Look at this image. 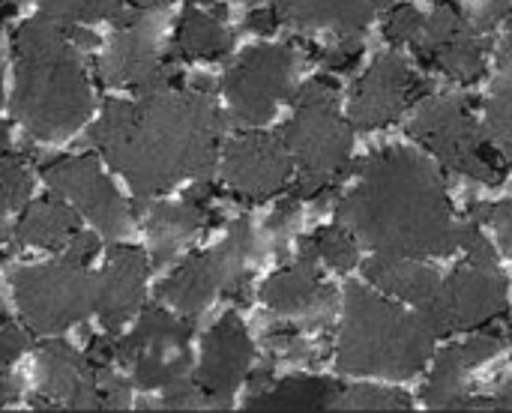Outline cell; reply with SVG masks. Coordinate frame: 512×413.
Here are the masks:
<instances>
[{"label":"cell","mask_w":512,"mask_h":413,"mask_svg":"<svg viewBox=\"0 0 512 413\" xmlns=\"http://www.w3.org/2000/svg\"><path fill=\"white\" fill-rule=\"evenodd\" d=\"M15 399H18V384H15V378H9V375L0 372V408L12 405Z\"/></svg>","instance_id":"42"},{"label":"cell","mask_w":512,"mask_h":413,"mask_svg":"<svg viewBox=\"0 0 512 413\" xmlns=\"http://www.w3.org/2000/svg\"><path fill=\"white\" fill-rule=\"evenodd\" d=\"M339 222L378 255H450L459 225L435 168L408 147H387L360 162L336 207Z\"/></svg>","instance_id":"2"},{"label":"cell","mask_w":512,"mask_h":413,"mask_svg":"<svg viewBox=\"0 0 512 413\" xmlns=\"http://www.w3.org/2000/svg\"><path fill=\"white\" fill-rule=\"evenodd\" d=\"M78 234V219L72 207L60 198L30 201L21 219L12 228L15 246H42V249H66Z\"/></svg>","instance_id":"24"},{"label":"cell","mask_w":512,"mask_h":413,"mask_svg":"<svg viewBox=\"0 0 512 413\" xmlns=\"http://www.w3.org/2000/svg\"><path fill=\"white\" fill-rule=\"evenodd\" d=\"M504 48H507V57H512V21H510V33H507V42H504Z\"/></svg>","instance_id":"46"},{"label":"cell","mask_w":512,"mask_h":413,"mask_svg":"<svg viewBox=\"0 0 512 413\" xmlns=\"http://www.w3.org/2000/svg\"><path fill=\"white\" fill-rule=\"evenodd\" d=\"M96 39L66 21L39 15L12 33L15 114L42 141L72 135L93 111L84 48Z\"/></svg>","instance_id":"3"},{"label":"cell","mask_w":512,"mask_h":413,"mask_svg":"<svg viewBox=\"0 0 512 413\" xmlns=\"http://www.w3.org/2000/svg\"><path fill=\"white\" fill-rule=\"evenodd\" d=\"M132 405L129 384L108 366L93 363L66 342H45L36 354V402L48 411H123Z\"/></svg>","instance_id":"7"},{"label":"cell","mask_w":512,"mask_h":413,"mask_svg":"<svg viewBox=\"0 0 512 413\" xmlns=\"http://www.w3.org/2000/svg\"><path fill=\"white\" fill-rule=\"evenodd\" d=\"M252 357H255V348L240 318L234 312L222 315L204 339L201 363L195 372V384L201 387L207 408H216V411L231 408L237 387L246 381L252 369Z\"/></svg>","instance_id":"17"},{"label":"cell","mask_w":512,"mask_h":413,"mask_svg":"<svg viewBox=\"0 0 512 413\" xmlns=\"http://www.w3.org/2000/svg\"><path fill=\"white\" fill-rule=\"evenodd\" d=\"M15 9H18V6H15L12 0H0V21L12 18V15H15Z\"/></svg>","instance_id":"44"},{"label":"cell","mask_w":512,"mask_h":413,"mask_svg":"<svg viewBox=\"0 0 512 413\" xmlns=\"http://www.w3.org/2000/svg\"><path fill=\"white\" fill-rule=\"evenodd\" d=\"M9 282L30 333L54 336L93 312L96 282L90 279L84 261L69 255L51 264L18 267L12 270Z\"/></svg>","instance_id":"8"},{"label":"cell","mask_w":512,"mask_h":413,"mask_svg":"<svg viewBox=\"0 0 512 413\" xmlns=\"http://www.w3.org/2000/svg\"><path fill=\"white\" fill-rule=\"evenodd\" d=\"M138 9H162L165 3H171V0H132Z\"/></svg>","instance_id":"45"},{"label":"cell","mask_w":512,"mask_h":413,"mask_svg":"<svg viewBox=\"0 0 512 413\" xmlns=\"http://www.w3.org/2000/svg\"><path fill=\"white\" fill-rule=\"evenodd\" d=\"M0 75H3V60H0ZM0 102H3V78H0Z\"/></svg>","instance_id":"47"},{"label":"cell","mask_w":512,"mask_h":413,"mask_svg":"<svg viewBox=\"0 0 512 413\" xmlns=\"http://www.w3.org/2000/svg\"><path fill=\"white\" fill-rule=\"evenodd\" d=\"M300 258H309L315 264L324 261L333 270H351L357 264V237L342 222L339 225L318 228L312 237L303 240Z\"/></svg>","instance_id":"29"},{"label":"cell","mask_w":512,"mask_h":413,"mask_svg":"<svg viewBox=\"0 0 512 413\" xmlns=\"http://www.w3.org/2000/svg\"><path fill=\"white\" fill-rule=\"evenodd\" d=\"M297 51L291 45L249 48L225 72V99L231 120L240 126H261L273 117L276 105L291 96Z\"/></svg>","instance_id":"11"},{"label":"cell","mask_w":512,"mask_h":413,"mask_svg":"<svg viewBox=\"0 0 512 413\" xmlns=\"http://www.w3.org/2000/svg\"><path fill=\"white\" fill-rule=\"evenodd\" d=\"M366 279L375 288H381V291H387V294H393L399 300H408L414 306H426L435 297L438 285H441V279H438V273L432 267H423L420 261L399 258V255L372 258L366 264Z\"/></svg>","instance_id":"25"},{"label":"cell","mask_w":512,"mask_h":413,"mask_svg":"<svg viewBox=\"0 0 512 413\" xmlns=\"http://www.w3.org/2000/svg\"><path fill=\"white\" fill-rule=\"evenodd\" d=\"M243 24H246V30H255V33H270V30H276V24H282V21H279V12H276V6H252Z\"/></svg>","instance_id":"41"},{"label":"cell","mask_w":512,"mask_h":413,"mask_svg":"<svg viewBox=\"0 0 512 413\" xmlns=\"http://www.w3.org/2000/svg\"><path fill=\"white\" fill-rule=\"evenodd\" d=\"M261 300L270 312L285 318H303L312 327L327 324L333 312V288L321 282L315 261L309 258H300L294 267L273 273L261 288Z\"/></svg>","instance_id":"21"},{"label":"cell","mask_w":512,"mask_h":413,"mask_svg":"<svg viewBox=\"0 0 512 413\" xmlns=\"http://www.w3.org/2000/svg\"><path fill=\"white\" fill-rule=\"evenodd\" d=\"M468 372L471 369H468L459 345H450L447 351H441L438 360H435L432 381H429V387L423 393L426 408H432V411H462L465 399L471 396V390L465 387Z\"/></svg>","instance_id":"27"},{"label":"cell","mask_w":512,"mask_h":413,"mask_svg":"<svg viewBox=\"0 0 512 413\" xmlns=\"http://www.w3.org/2000/svg\"><path fill=\"white\" fill-rule=\"evenodd\" d=\"M297 216H300V195L291 192V195L276 207V213L270 216V222H267V240H270L273 246L282 249V243L288 240V234H291L294 225H297Z\"/></svg>","instance_id":"38"},{"label":"cell","mask_w":512,"mask_h":413,"mask_svg":"<svg viewBox=\"0 0 512 413\" xmlns=\"http://www.w3.org/2000/svg\"><path fill=\"white\" fill-rule=\"evenodd\" d=\"M282 141L297 165L294 195L315 198L342 180L351 156V129L339 114V90L327 78L306 81L294 96V117Z\"/></svg>","instance_id":"5"},{"label":"cell","mask_w":512,"mask_h":413,"mask_svg":"<svg viewBox=\"0 0 512 413\" xmlns=\"http://www.w3.org/2000/svg\"><path fill=\"white\" fill-rule=\"evenodd\" d=\"M512 12V0H468L465 18L477 33L492 30L498 21H504Z\"/></svg>","instance_id":"37"},{"label":"cell","mask_w":512,"mask_h":413,"mask_svg":"<svg viewBox=\"0 0 512 413\" xmlns=\"http://www.w3.org/2000/svg\"><path fill=\"white\" fill-rule=\"evenodd\" d=\"M240 3H246V6H258L261 0H240Z\"/></svg>","instance_id":"48"},{"label":"cell","mask_w":512,"mask_h":413,"mask_svg":"<svg viewBox=\"0 0 512 413\" xmlns=\"http://www.w3.org/2000/svg\"><path fill=\"white\" fill-rule=\"evenodd\" d=\"M255 249L249 219H237L225 240L201 255L186 258L162 285L159 300L177 309L186 318H198L216 294L246 303L249 291V258Z\"/></svg>","instance_id":"6"},{"label":"cell","mask_w":512,"mask_h":413,"mask_svg":"<svg viewBox=\"0 0 512 413\" xmlns=\"http://www.w3.org/2000/svg\"><path fill=\"white\" fill-rule=\"evenodd\" d=\"M159 39L162 18L156 9L135 6L129 15L120 12V30L99 57L102 81L111 87H135L138 93L180 84V72L159 54Z\"/></svg>","instance_id":"12"},{"label":"cell","mask_w":512,"mask_h":413,"mask_svg":"<svg viewBox=\"0 0 512 413\" xmlns=\"http://www.w3.org/2000/svg\"><path fill=\"white\" fill-rule=\"evenodd\" d=\"M486 135L512 162V57H504L486 105Z\"/></svg>","instance_id":"30"},{"label":"cell","mask_w":512,"mask_h":413,"mask_svg":"<svg viewBox=\"0 0 512 413\" xmlns=\"http://www.w3.org/2000/svg\"><path fill=\"white\" fill-rule=\"evenodd\" d=\"M222 114L207 87L141 90L132 102H108L90 141L144 201L183 177L207 180L216 162Z\"/></svg>","instance_id":"1"},{"label":"cell","mask_w":512,"mask_h":413,"mask_svg":"<svg viewBox=\"0 0 512 413\" xmlns=\"http://www.w3.org/2000/svg\"><path fill=\"white\" fill-rule=\"evenodd\" d=\"M423 18L426 15H420L411 3H402L396 9H390V15H387V39L396 42V45H402V42L414 45V39L423 30Z\"/></svg>","instance_id":"35"},{"label":"cell","mask_w":512,"mask_h":413,"mask_svg":"<svg viewBox=\"0 0 512 413\" xmlns=\"http://www.w3.org/2000/svg\"><path fill=\"white\" fill-rule=\"evenodd\" d=\"M225 9H210V3L201 6V0L195 6H186L180 21H177V33H174V57L177 60H219L231 51V33L222 24Z\"/></svg>","instance_id":"23"},{"label":"cell","mask_w":512,"mask_h":413,"mask_svg":"<svg viewBox=\"0 0 512 413\" xmlns=\"http://www.w3.org/2000/svg\"><path fill=\"white\" fill-rule=\"evenodd\" d=\"M279 21L297 30H336L339 36H360L372 21L375 0H273Z\"/></svg>","instance_id":"22"},{"label":"cell","mask_w":512,"mask_h":413,"mask_svg":"<svg viewBox=\"0 0 512 413\" xmlns=\"http://www.w3.org/2000/svg\"><path fill=\"white\" fill-rule=\"evenodd\" d=\"M339 384L312 375H294L279 384H267L246 399L249 411H327L336 405Z\"/></svg>","instance_id":"26"},{"label":"cell","mask_w":512,"mask_h":413,"mask_svg":"<svg viewBox=\"0 0 512 413\" xmlns=\"http://www.w3.org/2000/svg\"><path fill=\"white\" fill-rule=\"evenodd\" d=\"M360 54H363L360 36H342L333 48H324L321 63H324L330 72H345V69H351V66L360 60Z\"/></svg>","instance_id":"39"},{"label":"cell","mask_w":512,"mask_h":413,"mask_svg":"<svg viewBox=\"0 0 512 413\" xmlns=\"http://www.w3.org/2000/svg\"><path fill=\"white\" fill-rule=\"evenodd\" d=\"M30 171L24 165V156L12 150L9 129L0 123V243L6 240V216L18 207H24L30 195Z\"/></svg>","instance_id":"28"},{"label":"cell","mask_w":512,"mask_h":413,"mask_svg":"<svg viewBox=\"0 0 512 413\" xmlns=\"http://www.w3.org/2000/svg\"><path fill=\"white\" fill-rule=\"evenodd\" d=\"M219 222V210L213 204V192L207 186L189 192L183 201H162L153 204L147 213V237L153 243L150 264L159 267L171 261L192 237H198L204 228Z\"/></svg>","instance_id":"20"},{"label":"cell","mask_w":512,"mask_h":413,"mask_svg":"<svg viewBox=\"0 0 512 413\" xmlns=\"http://www.w3.org/2000/svg\"><path fill=\"white\" fill-rule=\"evenodd\" d=\"M471 219L483 222V225H492L495 234H498L501 249L507 255H512V201H504V204H474L471 207Z\"/></svg>","instance_id":"34"},{"label":"cell","mask_w":512,"mask_h":413,"mask_svg":"<svg viewBox=\"0 0 512 413\" xmlns=\"http://www.w3.org/2000/svg\"><path fill=\"white\" fill-rule=\"evenodd\" d=\"M414 48L423 60L450 78L477 81L486 72V42L453 6V0H438L432 15L423 18V30L414 39Z\"/></svg>","instance_id":"16"},{"label":"cell","mask_w":512,"mask_h":413,"mask_svg":"<svg viewBox=\"0 0 512 413\" xmlns=\"http://www.w3.org/2000/svg\"><path fill=\"white\" fill-rule=\"evenodd\" d=\"M267 345L276 357H285V360H294V363H312L318 360L321 348L312 345L309 339L300 336V330L294 327H276L267 333Z\"/></svg>","instance_id":"33"},{"label":"cell","mask_w":512,"mask_h":413,"mask_svg":"<svg viewBox=\"0 0 512 413\" xmlns=\"http://www.w3.org/2000/svg\"><path fill=\"white\" fill-rule=\"evenodd\" d=\"M507 312V279L498 267L462 264L447 282L438 285L435 297L420 306V315L435 336L456 330H474Z\"/></svg>","instance_id":"13"},{"label":"cell","mask_w":512,"mask_h":413,"mask_svg":"<svg viewBox=\"0 0 512 413\" xmlns=\"http://www.w3.org/2000/svg\"><path fill=\"white\" fill-rule=\"evenodd\" d=\"M414 90L417 84L405 60L399 54H381L357 84L351 102V123L357 129H378L393 123L411 102Z\"/></svg>","instance_id":"18"},{"label":"cell","mask_w":512,"mask_h":413,"mask_svg":"<svg viewBox=\"0 0 512 413\" xmlns=\"http://www.w3.org/2000/svg\"><path fill=\"white\" fill-rule=\"evenodd\" d=\"M27 345H30V336H27L21 327L3 321V324H0V372H6V366H9L18 354H24Z\"/></svg>","instance_id":"40"},{"label":"cell","mask_w":512,"mask_h":413,"mask_svg":"<svg viewBox=\"0 0 512 413\" xmlns=\"http://www.w3.org/2000/svg\"><path fill=\"white\" fill-rule=\"evenodd\" d=\"M150 273V258L132 246H114L108 264L96 282L93 312L108 333L120 330L138 309L144 297V282Z\"/></svg>","instance_id":"19"},{"label":"cell","mask_w":512,"mask_h":413,"mask_svg":"<svg viewBox=\"0 0 512 413\" xmlns=\"http://www.w3.org/2000/svg\"><path fill=\"white\" fill-rule=\"evenodd\" d=\"M411 138L426 144L450 171L480 180L486 186L501 183V168L486 150L480 126L471 120L459 96H429L417 105L411 123Z\"/></svg>","instance_id":"10"},{"label":"cell","mask_w":512,"mask_h":413,"mask_svg":"<svg viewBox=\"0 0 512 413\" xmlns=\"http://www.w3.org/2000/svg\"><path fill=\"white\" fill-rule=\"evenodd\" d=\"M432 345L435 333L423 315H408L360 285L348 288L336 351L342 372L411 378L426 366Z\"/></svg>","instance_id":"4"},{"label":"cell","mask_w":512,"mask_h":413,"mask_svg":"<svg viewBox=\"0 0 512 413\" xmlns=\"http://www.w3.org/2000/svg\"><path fill=\"white\" fill-rule=\"evenodd\" d=\"M492 411H512V375L501 384L498 396H492Z\"/></svg>","instance_id":"43"},{"label":"cell","mask_w":512,"mask_h":413,"mask_svg":"<svg viewBox=\"0 0 512 413\" xmlns=\"http://www.w3.org/2000/svg\"><path fill=\"white\" fill-rule=\"evenodd\" d=\"M336 411H411V399L384 387H351L339 390Z\"/></svg>","instance_id":"32"},{"label":"cell","mask_w":512,"mask_h":413,"mask_svg":"<svg viewBox=\"0 0 512 413\" xmlns=\"http://www.w3.org/2000/svg\"><path fill=\"white\" fill-rule=\"evenodd\" d=\"M291 165L294 159L279 135L246 132L225 147L222 180L234 198L264 201L285 189Z\"/></svg>","instance_id":"15"},{"label":"cell","mask_w":512,"mask_h":413,"mask_svg":"<svg viewBox=\"0 0 512 413\" xmlns=\"http://www.w3.org/2000/svg\"><path fill=\"white\" fill-rule=\"evenodd\" d=\"M45 9V15L57 21H108L120 18L123 0H33Z\"/></svg>","instance_id":"31"},{"label":"cell","mask_w":512,"mask_h":413,"mask_svg":"<svg viewBox=\"0 0 512 413\" xmlns=\"http://www.w3.org/2000/svg\"><path fill=\"white\" fill-rule=\"evenodd\" d=\"M3 321H6V318H3V312H0V324H3Z\"/></svg>","instance_id":"49"},{"label":"cell","mask_w":512,"mask_h":413,"mask_svg":"<svg viewBox=\"0 0 512 413\" xmlns=\"http://www.w3.org/2000/svg\"><path fill=\"white\" fill-rule=\"evenodd\" d=\"M192 324L159 306L144 309L135 330L114 342V363L129 369L141 390H168L192 378Z\"/></svg>","instance_id":"9"},{"label":"cell","mask_w":512,"mask_h":413,"mask_svg":"<svg viewBox=\"0 0 512 413\" xmlns=\"http://www.w3.org/2000/svg\"><path fill=\"white\" fill-rule=\"evenodd\" d=\"M459 246L468 252V261H471V264L498 267V255H495L492 243L486 240V234L480 231V222L468 219L465 225H459Z\"/></svg>","instance_id":"36"},{"label":"cell","mask_w":512,"mask_h":413,"mask_svg":"<svg viewBox=\"0 0 512 413\" xmlns=\"http://www.w3.org/2000/svg\"><path fill=\"white\" fill-rule=\"evenodd\" d=\"M48 186L84 213L105 237H123L129 231V207L117 195L114 183L102 174L93 156H60L42 165Z\"/></svg>","instance_id":"14"}]
</instances>
